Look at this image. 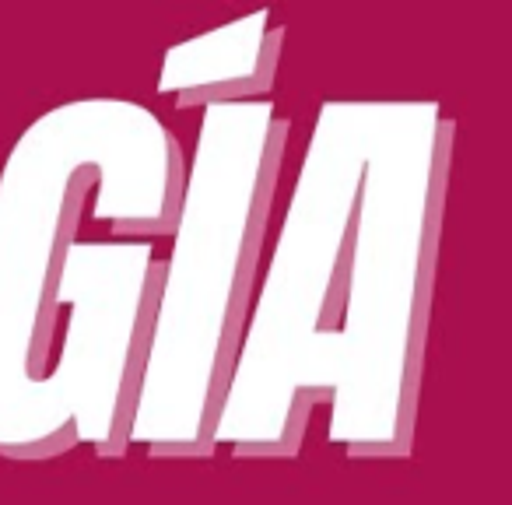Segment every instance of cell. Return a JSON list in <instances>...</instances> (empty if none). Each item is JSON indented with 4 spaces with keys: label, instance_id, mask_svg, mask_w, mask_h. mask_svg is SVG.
Masks as SVG:
<instances>
[{
    "label": "cell",
    "instance_id": "6da1fadb",
    "mask_svg": "<svg viewBox=\"0 0 512 505\" xmlns=\"http://www.w3.org/2000/svg\"><path fill=\"white\" fill-rule=\"evenodd\" d=\"M179 137L116 95L39 113L0 162V456L130 453Z\"/></svg>",
    "mask_w": 512,
    "mask_h": 505
},
{
    "label": "cell",
    "instance_id": "7a4b0ae2",
    "mask_svg": "<svg viewBox=\"0 0 512 505\" xmlns=\"http://www.w3.org/2000/svg\"><path fill=\"white\" fill-rule=\"evenodd\" d=\"M288 141L292 120L271 99L200 113L158 271L130 449L155 460L214 456V421L253 306Z\"/></svg>",
    "mask_w": 512,
    "mask_h": 505
},
{
    "label": "cell",
    "instance_id": "3957f363",
    "mask_svg": "<svg viewBox=\"0 0 512 505\" xmlns=\"http://www.w3.org/2000/svg\"><path fill=\"white\" fill-rule=\"evenodd\" d=\"M453 148L456 120L439 102L379 99L327 404V439L351 460L411 456Z\"/></svg>",
    "mask_w": 512,
    "mask_h": 505
},
{
    "label": "cell",
    "instance_id": "277c9868",
    "mask_svg": "<svg viewBox=\"0 0 512 505\" xmlns=\"http://www.w3.org/2000/svg\"><path fill=\"white\" fill-rule=\"evenodd\" d=\"M376 116L379 99H327L316 109L218 407L214 453L228 449L239 460L299 456L313 411L330 404L358 186Z\"/></svg>",
    "mask_w": 512,
    "mask_h": 505
},
{
    "label": "cell",
    "instance_id": "5b68a950",
    "mask_svg": "<svg viewBox=\"0 0 512 505\" xmlns=\"http://www.w3.org/2000/svg\"><path fill=\"white\" fill-rule=\"evenodd\" d=\"M281 46L285 25L274 22L271 11H253L169 46L155 88L176 109L267 99Z\"/></svg>",
    "mask_w": 512,
    "mask_h": 505
}]
</instances>
